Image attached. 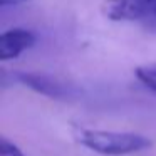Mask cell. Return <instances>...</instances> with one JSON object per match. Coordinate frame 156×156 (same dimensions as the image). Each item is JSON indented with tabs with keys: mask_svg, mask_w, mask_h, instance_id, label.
Segmentation results:
<instances>
[{
	"mask_svg": "<svg viewBox=\"0 0 156 156\" xmlns=\"http://www.w3.org/2000/svg\"><path fill=\"white\" fill-rule=\"evenodd\" d=\"M24 2H29V0H0V5H19V4H24Z\"/></svg>",
	"mask_w": 156,
	"mask_h": 156,
	"instance_id": "52a82bcc",
	"label": "cell"
},
{
	"mask_svg": "<svg viewBox=\"0 0 156 156\" xmlns=\"http://www.w3.org/2000/svg\"><path fill=\"white\" fill-rule=\"evenodd\" d=\"M20 84L25 87L32 89L34 92L51 99H67L71 96L67 84L59 81L57 77H52L49 74H42V72H17L15 74Z\"/></svg>",
	"mask_w": 156,
	"mask_h": 156,
	"instance_id": "7a4b0ae2",
	"label": "cell"
},
{
	"mask_svg": "<svg viewBox=\"0 0 156 156\" xmlns=\"http://www.w3.org/2000/svg\"><path fill=\"white\" fill-rule=\"evenodd\" d=\"M77 139L81 144L99 154L124 156L151 148L153 141L143 134L134 133H114L101 129H79Z\"/></svg>",
	"mask_w": 156,
	"mask_h": 156,
	"instance_id": "6da1fadb",
	"label": "cell"
},
{
	"mask_svg": "<svg viewBox=\"0 0 156 156\" xmlns=\"http://www.w3.org/2000/svg\"><path fill=\"white\" fill-rule=\"evenodd\" d=\"M102 12L111 20H139L149 14L141 0H104Z\"/></svg>",
	"mask_w": 156,
	"mask_h": 156,
	"instance_id": "277c9868",
	"label": "cell"
},
{
	"mask_svg": "<svg viewBox=\"0 0 156 156\" xmlns=\"http://www.w3.org/2000/svg\"><path fill=\"white\" fill-rule=\"evenodd\" d=\"M0 156H25V154L7 138H2V141H0Z\"/></svg>",
	"mask_w": 156,
	"mask_h": 156,
	"instance_id": "8992f818",
	"label": "cell"
},
{
	"mask_svg": "<svg viewBox=\"0 0 156 156\" xmlns=\"http://www.w3.org/2000/svg\"><path fill=\"white\" fill-rule=\"evenodd\" d=\"M35 41L37 37L32 30L22 27L9 29L0 35V59L2 61L17 59L20 54L29 51L35 44Z\"/></svg>",
	"mask_w": 156,
	"mask_h": 156,
	"instance_id": "3957f363",
	"label": "cell"
},
{
	"mask_svg": "<svg viewBox=\"0 0 156 156\" xmlns=\"http://www.w3.org/2000/svg\"><path fill=\"white\" fill-rule=\"evenodd\" d=\"M141 2H143V4H144L146 7L149 9V14H151V7H153V5L156 4V0H141Z\"/></svg>",
	"mask_w": 156,
	"mask_h": 156,
	"instance_id": "ba28073f",
	"label": "cell"
},
{
	"mask_svg": "<svg viewBox=\"0 0 156 156\" xmlns=\"http://www.w3.org/2000/svg\"><path fill=\"white\" fill-rule=\"evenodd\" d=\"M134 76L144 87L156 92V66H139L134 69Z\"/></svg>",
	"mask_w": 156,
	"mask_h": 156,
	"instance_id": "5b68a950",
	"label": "cell"
},
{
	"mask_svg": "<svg viewBox=\"0 0 156 156\" xmlns=\"http://www.w3.org/2000/svg\"><path fill=\"white\" fill-rule=\"evenodd\" d=\"M151 15H154V17H156V4L151 7Z\"/></svg>",
	"mask_w": 156,
	"mask_h": 156,
	"instance_id": "9c48e42d",
	"label": "cell"
}]
</instances>
